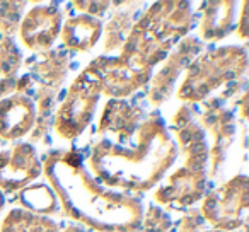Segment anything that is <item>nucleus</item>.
Returning <instances> with one entry per match:
<instances>
[{"label": "nucleus", "instance_id": "1", "mask_svg": "<svg viewBox=\"0 0 249 232\" xmlns=\"http://www.w3.org/2000/svg\"><path fill=\"white\" fill-rule=\"evenodd\" d=\"M58 205L79 224L101 232H137L143 218L142 203L128 195L99 186L75 150L53 152L43 164Z\"/></svg>", "mask_w": 249, "mask_h": 232}, {"label": "nucleus", "instance_id": "2", "mask_svg": "<svg viewBox=\"0 0 249 232\" xmlns=\"http://www.w3.org/2000/svg\"><path fill=\"white\" fill-rule=\"evenodd\" d=\"M176 157V143L166 125L150 116L130 133L99 140L92 147L89 166L97 183L140 193L156 186Z\"/></svg>", "mask_w": 249, "mask_h": 232}, {"label": "nucleus", "instance_id": "3", "mask_svg": "<svg viewBox=\"0 0 249 232\" xmlns=\"http://www.w3.org/2000/svg\"><path fill=\"white\" fill-rule=\"evenodd\" d=\"M193 19L188 2H157L137 19L120 55L154 69L190 31Z\"/></svg>", "mask_w": 249, "mask_h": 232}, {"label": "nucleus", "instance_id": "4", "mask_svg": "<svg viewBox=\"0 0 249 232\" xmlns=\"http://www.w3.org/2000/svg\"><path fill=\"white\" fill-rule=\"evenodd\" d=\"M248 69V53L239 46H224L203 53L188 67L178 97L184 103H198L218 87L241 79Z\"/></svg>", "mask_w": 249, "mask_h": 232}, {"label": "nucleus", "instance_id": "5", "mask_svg": "<svg viewBox=\"0 0 249 232\" xmlns=\"http://www.w3.org/2000/svg\"><path fill=\"white\" fill-rule=\"evenodd\" d=\"M101 84L97 75L87 67L70 86L53 118V126L60 139L73 140L82 135L96 113L101 97Z\"/></svg>", "mask_w": 249, "mask_h": 232}, {"label": "nucleus", "instance_id": "6", "mask_svg": "<svg viewBox=\"0 0 249 232\" xmlns=\"http://www.w3.org/2000/svg\"><path fill=\"white\" fill-rule=\"evenodd\" d=\"M248 205V176L239 174L205 196L201 217L217 231L231 232L246 225Z\"/></svg>", "mask_w": 249, "mask_h": 232}, {"label": "nucleus", "instance_id": "7", "mask_svg": "<svg viewBox=\"0 0 249 232\" xmlns=\"http://www.w3.org/2000/svg\"><path fill=\"white\" fill-rule=\"evenodd\" d=\"M97 75L101 84V92L113 99H121L149 82L152 69L137 63L124 56H99L89 65Z\"/></svg>", "mask_w": 249, "mask_h": 232}, {"label": "nucleus", "instance_id": "8", "mask_svg": "<svg viewBox=\"0 0 249 232\" xmlns=\"http://www.w3.org/2000/svg\"><path fill=\"white\" fill-rule=\"evenodd\" d=\"M41 173L43 164L31 143H16L0 152V190L21 191Z\"/></svg>", "mask_w": 249, "mask_h": 232}, {"label": "nucleus", "instance_id": "9", "mask_svg": "<svg viewBox=\"0 0 249 232\" xmlns=\"http://www.w3.org/2000/svg\"><path fill=\"white\" fill-rule=\"evenodd\" d=\"M62 31V12L56 5H36L19 24V36L26 48L48 52Z\"/></svg>", "mask_w": 249, "mask_h": 232}, {"label": "nucleus", "instance_id": "10", "mask_svg": "<svg viewBox=\"0 0 249 232\" xmlns=\"http://www.w3.org/2000/svg\"><path fill=\"white\" fill-rule=\"evenodd\" d=\"M203 50V43L196 38H184L178 45L171 55H167V60L164 67L159 70L152 80L150 87V103L152 104H162L169 97L174 84L178 82L181 72L188 70V67L193 63L196 55Z\"/></svg>", "mask_w": 249, "mask_h": 232}, {"label": "nucleus", "instance_id": "11", "mask_svg": "<svg viewBox=\"0 0 249 232\" xmlns=\"http://www.w3.org/2000/svg\"><path fill=\"white\" fill-rule=\"evenodd\" d=\"M207 171H195L181 167L167 178L156 191V201L173 208H186L196 203L207 188Z\"/></svg>", "mask_w": 249, "mask_h": 232}, {"label": "nucleus", "instance_id": "12", "mask_svg": "<svg viewBox=\"0 0 249 232\" xmlns=\"http://www.w3.org/2000/svg\"><path fill=\"white\" fill-rule=\"evenodd\" d=\"M36 125V104L26 94H12L0 101V139L18 140Z\"/></svg>", "mask_w": 249, "mask_h": 232}, {"label": "nucleus", "instance_id": "13", "mask_svg": "<svg viewBox=\"0 0 249 232\" xmlns=\"http://www.w3.org/2000/svg\"><path fill=\"white\" fill-rule=\"evenodd\" d=\"M205 130L213 137L212 147H208V162H210V173L217 174L220 162L224 161L225 152L234 140L235 126L232 122V113L218 104V99L210 101L207 104V113L201 116Z\"/></svg>", "mask_w": 249, "mask_h": 232}, {"label": "nucleus", "instance_id": "14", "mask_svg": "<svg viewBox=\"0 0 249 232\" xmlns=\"http://www.w3.org/2000/svg\"><path fill=\"white\" fill-rule=\"evenodd\" d=\"M28 69L31 72V75L28 73L31 82H39V87H45V89L58 90L69 73L67 52L48 50L39 53L33 60H28Z\"/></svg>", "mask_w": 249, "mask_h": 232}, {"label": "nucleus", "instance_id": "15", "mask_svg": "<svg viewBox=\"0 0 249 232\" xmlns=\"http://www.w3.org/2000/svg\"><path fill=\"white\" fill-rule=\"evenodd\" d=\"M142 114L143 109L140 106L130 104L123 99H109L101 114L97 132L113 133V137L130 133L140 125Z\"/></svg>", "mask_w": 249, "mask_h": 232}, {"label": "nucleus", "instance_id": "16", "mask_svg": "<svg viewBox=\"0 0 249 232\" xmlns=\"http://www.w3.org/2000/svg\"><path fill=\"white\" fill-rule=\"evenodd\" d=\"M62 41L72 52H90L99 43L103 22L99 18L77 16L70 18L62 28Z\"/></svg>", "mask_w": 249, "mask_h": 232}, {"label": "nucleus", "instance_id": "17", "mask_svg": "<svg viewBox=\"0 0 249 232\" xmlns=\"http://www.w3.org/2000/svg\"><path fill=\"white\" fill-rule=\"evenodd\" d=\"M235 2H208L203 9L200 36L205 41H218L225 38L237 24Z\"/></svg>", "mask_w": 249, "mask_h": 232}, {"label": "nucleus", "instance_id": "18", "mask_svg": "<svg viewBox=\"0 0 249 232\" xmlns=\"http://www.w3.org/2000/svg\"><path fill=\"white\" fill-rule=\"evenodd\" d=\"M120 11L111 18L106 26V39H104V52L123 48L124 41L128 38L133 24L137 22L140 14L142 4L139 2H130V4H121Z\"/></svg>", "mask_w": 249, "mask_h": 232}, {"label": "nucleus", "instance_id": "19", "mask_svg": "<svg viewBox=\"0 0 249 232\" xmlns=\"http://www.w3.org/2000/svg\"><path fill=\"white\" fill-rule=\"evenodd\" d=\"M21 50L12 38L0 41V101L16 92L18 70L21 67Z\"/></svg>", "mask_w": 249, "mask_h": 232}, {"label": "nucleus", "instance_id": "20", "mask_svg": "<svg viewBox=\"0 0 249 232\" xmlns=\"http://www.w3.org/2000/svg\"><path fill=\"white\" fill-rule=\"evenodd\" d=\"M0 232H62L58 225L48 217L33 212L14 208L2 220Z\"/></svg>", "mask_w": 249, "mask_h": 232}, {"label": "nucleus", "instance_id": "21", "mask_svg": "<svg viewBox=\"0 0 249 232\" xmlns=\"http://www.w3.org/2000/svg\"><path fill=\"white\" fill-rule=\"evenodd\" d=\"M18 201L22 207V210L33 212V214L38 215H52L56 214L60 210L58 200H56L53 190L48 184H31V186L24 188V190L19 191Z\"/></svg>", "mask_w": 249, "mask_h": 232}, {"label": "nucleus", "instance_id": "22", "mask_svg": "<svg viewBox=\"0 0 249 232\" xmlns=\"http://www.w3.org/2000/svg\"><path fill=\"white\" fill-rule=\"evenodd\" d=\"M22 7H26V2H0V29L5 38H12L18 33Z\"/></svg>", "mask_w": 249, "mask_h": 232}, {"label": "nucleus", "instance_id": "23", "mask_svg": "<svg viewBox=\"0 0 249 232\" xmlns=\"http://www.w3.org/2000/svg\"><path fill=\"white\" fill-rule=\"evenodd\" d=\"M171 218L162 208L150 205L147 215L142 218L139 232H169Z\"/></svg>", "mask_w": 249, "mask_h": 232}, {"label": "nucleus", "instance_id": "24", "mask_svg": "<svg viewBox=\"0 0 249 232\" xmlns=\"http://www.w3.org/2000/svg\"><path fill=\"white\" fill-rule=\"evenodd\" d=\"M203 217L200 212L191 210L179 220V232H200L203 229Z\"/></svg>", "mask_w": 249, "mask_h": 232}, {"label": "nucleus", "instance_id": "25", "mask_svg": "<svg viewBox=\"0 0 249 232\" xmlns=\"http://www.w3.org/2000/svg\"><path fill=\"white\" fill-rule=\"evenodd\" d=\"M73 7H82L79 11L86 12V16L90 18H97V16H103L107 11V7H111V2H73Z\"/></svg>", "mask_w": 249, "mask_h": 232}, {"label": "nucleus", "instance_id": "26", "mask_svg": "<svg viewBox=\"0 0 249 232\" xmlns=\"http://www.w3.org/2000/svg\"><path fill=\"white\" fill-rule=\"evenodd\" d=\"M246 7H248V2H242V11H241V19L235 24V31L239 33L241 38H248V31H246Z\"/></svg>", "mask_w": 249, "mask_h": 232}, {"label": "nucleus", "instance_id": "27", "mask_svg": "<svg viewBox=\"0 0 249 232\" xmlns=\"http://www.w3.org/2000/svg\"><path fill=\"white\" fill-rule=\"evenodd\" d=\"M63 232H86L82 227H79V225H70V227H67Z\"/></svg>", "mask_w": 249, "mask_h": 232}, {"label": "nucleus", "instance_id": "28", "mask_svg": "<svg viewBox=\"0 0 249 232\" xmlns=\"http://www.w3.org/2000/svg\"><path fill=\"white\" fill-rule=\"evenodd\" d=\"M4 207V196H2V193H0V208Z\"/></svg>", "mask_w": 249, "mask_h": 232}, {"label": "nucleus", "instance_id": "29", "mask_svg": "<svg viewBox=\"0 0 249 232\" xmlns=\"http://www.w3.org/2000/svg\"><path fill=\"white\" fill-rule=\"evenodd\" d=\"M203 232H225V231H217V229H212V231H203Z\"/></svg>", "mask_w": 249, "mask_h": 232}]
</instances>
